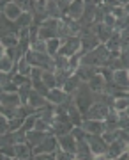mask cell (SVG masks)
Returning a JSON list of instances; mask_svg holds the SVG:
<instances>
[{
	"mask_svg": "<svg viewBox=\"0 0 129 160\" xmlns=\"http://www.w3.org/2000/svg\"><path fill=\"white\" fill-rule=\"evenodd\" d=\"M73 102L78 105V109L81 110L83 114L89 110V107L95 102L94 100V91L90 89L89 82H81V84L78 86V89L73 92Z\"/></svg>",
	"mask_w": 129,
	"mask_h": 160,
	"instance_id": "cell-1",
	"label": "cell"
},
{
	"mask_svg": "<svg viewBox=\"0 0 129 160\" xmlns=\"http://www.w3.org/2000/svg\"><path fill=\"white\" fill-rule=\"evenodd\" d=\"M25 57L28 59V62L32 64V66H37L41 69H51V71H55V62H53V57L48 55V53H43V52H35V50H30L27 52V55Z\"/></svg>",
	"mask_w": 129,
	"mask_h": 160,
	"instance_id": "cell-2",
	"label": "cell"
},
{
	"mask_svg": "<svg viewBox=\"0 0 129 160\" xmlns=\"http://www.w3.org/2000/svg\"><path fill=\"white\" fill-rule=\"evenodd\" d=\"M87 141H89L90 151L94 155V158H103L108 153V142L103 139V135H92L87 133Z\"/></svg>",
	"mask_w": 129,
	"mask_h": 160,
	"instance_id": "cell-3",
	"label": "cell"
},
{
	"mask_svg": "<svg viewBox=\"0 0 129 160\" xmlns=\"http://www.w3.org/2000/svg\"><path fill=\"white\" fill-rule=\"evenodd\" d=\"M58 53L66 55V57H71L74 53H81V38L80 36H69L66 39H62Z\"/></svg>",
	"mask_w": 129,
	"mask_h": 160,
	"instance_id": "cell-4",
	"label": "cell"
},
{
	"mask_svg": "<svg viewBox=\"0 0 129 160\" xmlns=\"http://www.w3.org/2000/svg\"><path fill=\"white\" fill-rule=\"evenodd\" d=\"M110 110H112V107H110V105H106V103H103V102H94L89 107V110L83 114V118L103 121L108 116V112H110Z\"/></svg>",
	"mask_w": 129,
	"mask_h": 160,
	"instance_id": "cell-5",
	"label": "cell"
},
{
	"mask_svg": "<svg viewBox=\"0 0 129 160\" xmlns=\"http://www.w3.org/2000/svg\"><path fill=\"white\" fill-rule=\"evenodd\" d=\"M57 146H58L57 135H53V133L50 132V133L43 139V142H39L37 146L32 148V157H34V155H39V153H55Z\"/></svg>",
	"mask_w": 129,
	"mask_h": 160,
	"instance_id": "cell-6",
	"label": "cell"
},
{
	"mask_svg": "<svg viewBox=\"0 0 129 160\" xmlns=\"http://www.w3.org/2000/svg\"><path fill=\"white\" fill-rule=\"evenodd\" d=\"M81 128H83L85 133H92V135H103L104 132V123L99 119H89V118H83L81 121Z\"/></svg>",
	"mask_w": 129,
	"mask_h": 160,
	"instance_id": "cell-7",
	"label": "cell"
},
{
	"mask_svg": "<svg viewBox=\"0 0 129 160\" xmlns=\"http://www.w3.org/2000/svg\"><path fill=\"white\" fill-rule=\"evenodd\" d=\"M27 103L35 110V112H37V110H43L44 107H48V105H50V102L46 100L44 94H41V92L34 91V89H32V91H30V94H28Z\"/></svg>",
	"mask_w": 129,
	"mask_h": 160,
	"instance_id": "cell-8",
	"label": "cell"
},
{
	"mask_svg": "<svg viewBox=\"0 0 129 160\" xmlns=\"http://www.w3.org/2000/svg\"><path fill=\"white\" fill-rule=\"evenodd\" d=\"M57 142H58V148H62L64 151H69V153L76 155V137L73 133H64V135H58L57 137Z\"/></svg>",
	"mask_w": 129,
	"mask_h": 160,
	"instance_id": "cell-9",
	"label": "cell"
},
{
	"mask_svg": "<svg viewBox=\"0 0 129 160\" xmlns=\"http://www.w3.org/2000/svg\"><path fill=\"white\" fill-rule=\"evenodd\" d=\"M69 98H71V94H67L62 87H51L50 91H48V94H46V100L51 105H60V103H64Z\"/></svg>",
	"mask_w": 129,
	"mask_h": 160,
	"instance_id": "cell-10",
	"label": "cell"
},
{
	"mask_svg": "<svg viewBox=\"0 0 129 160\" xmlns=\"http://www.w3.org/2000/svg\"><path fill=\"white\" fill-rule=\"evenodd\" d=\"M83 11H85V0H73L64 14L71 20H80L83 16Z\"/></svg>",
	"mask_w": 129,
	"mask_h": 160,
	"instance_id": "cell-11",
	"label": "cell"
},
{
	"mask_svg": "<svg viewBox=\"0 0 129 160\" xmlns=\"http://www.w3.org/2000/svg\"><path fill=\"white\" fill-rule=\"evenodd\" d=\"M87 158H94V155L90 151L89 141H87V137L76 139V160H87Z\"/></svg>",
	"mask_w": 129,
	"mask_h": 160,
	"instance_id": "cell-12",
	"label": "cell"
},
{
	"mask_svg": "<svg viewBox=\"0 0 129 160\" xmlns=\"http://www.w3.org/2000/svg\"><path fill=\"white\" fill-rule=\"evenodd\" d=\"M112 82L120 89H127L129 91V73L127 69H115L112 77Z\"/></svg>",
	"mask_w": 129,
	"mask_h": 160,
	"instance_id": "cell-13",
	"label": "cell"
},
{
	"mask_svg": "<svg viewBox=\"0 0 129 160\" xmlns=\"http://www.w3.org/2000/svg\"><path fill=\"white\" fill-rule=\"evenodd\" d=\"M0 103H2L4 107L14 109V107H20V105H21V98H20L18 92H2L0 91Z\"/></svg>",
	"mask_w": 129,
	"mask_h": 160,
	"instance_id": "cell-14",
	"label": "cell"
},
{
	"mask_svg": "<svg viewBox=\"0 0 129 160\" xmlns=\"http://www.w3.org/2000/svg\"><path fill=\"white\" fill-rule=\"evenodd\" d=\"M80 38H81V53L94 50L97 45H101V41H99L97 34H90L89 32V34H81Z\"/></svg>",
	"mask_w": 129,
	"mask_h": 160,
	"instance_id": "cell-15",
	"label": "cell"
},
{
	"mask_svg": "<svg viewBox=\"0 0 129 160\" xmlns=\"http://www.w3.org/2000/svg\"><path fill=\"white\" fill-rule=\"evenodd\" d=\"M74 73L80 77V80H81V82H89V80L92 78L95 73H99V68H97V66H87V64H80L78 69H76Z\"/></svg>",
	"mask_w": 129,
	"mask_h": 160,
	"instance_id": "cell-16",
	"label": "cell"
},
{
	"mask_svg": "<svg viewBox=\"0 0 129 160\" xmlns=\"http://www.w3.org/2000/svg\"><path fill=\"white\" fill-rule=\"evenodd\" d=\"M14 25H16V29H28L30 25H34V12L32 11H23L20 16H18V20L14 22Z\"/></svg>",
	"mask_w": 129,
	"mask_h": 160,
	"instance_id": "cell-17",
	"label": "cell"
},
{
	"mask_svg": "<svg viewBox=\"0 0 129 160\" xmlns=\"http://www.w3.org/2000/svg\"><path fill=\"white\" fill-rule=\"evenodd\" d=\"M67 116H69V119H71V123H73L74 126H80L81 125V121H83V112L78 109V105H76L74 102L69 103Z\"/></svg>",
	"mask_w": 129,
	"mask_h": 160,
	"instance_id": "cell-18",
	"label": "cell"
},
{
	"mask_svg": "<svg viewBox=\"0 0 129 160\" xmlns=\"http://www.w3.org/2000/svg\"><path fill=\"white\" fill-rule=\"evenodd\" d=\"M50 132H41V130H35V128H32V130L27 132V142L34 148V146H37L39 142H43V139L48 135Z\"/></svg>",
	"mask_w": 129,
	"mask_h": 160,
	"instance_id": "cell-19",
	"label": "cell"
},
{
	"mask_svg": "<svg viewBox=\"0 0 129 160\" xmlns=\"http://www.w3.org/2000/svg\"><path fill=\"white\" fill-rule=\"evenodd\" d=\"M14 151H16V158L20 160L32 158V146L28 142H16L14 144Z\"/></svg>",
	"mask_w": 129,
	"mask_h": 160,
	"instance_id": "cell-20",
	"label": "cell"
},
{
	"mask_svg": "<svg viewBox=\"0 0 129 160\" xmlns=\"http://www.w3.org/2000/svg\"><path fill=\"white\" fill-rule=\"evenodd\" d=\"M46 14H48V18H57V20H60V18L64 16V11L60 9V6H58L57 0H48V2H46Z\"/></svg>",
	"mask_w": 129,
	"mask_h": 160,
	"instance_id": "cell-21",
	"label": "cell"
},
{
	"mask_svg": "<svg viewBox=\"0 0 129 160\" xmlns=\"http://www.w3.org/2000/svg\"><path fill=\"white\" fill-rule=\"evenodd\" d=\"M104 45H106V48L110 50V53H120V45H122L120 32H118V30H115V32H113V36L106 41V43H104Z\"/></svg>",
	"mask_w": 129,
	"mask_h": 160,
	"instance_id": "cell-22",
	"label": "cell"
},
{
	"mask_svg": "<svg viewBox=\"0 0 129 160\" xmlns=\"http://www.w3.org/2000/svg\"><path fill=\"white\" fill-rule=\"evenodd\" d=\"M89 86L94 92H101V91H104V87H106V78H104L101 73H95L94 77L89 80Z\"/></svg>",
	"mask_w": 129,
	"mask_h": 160,
	"instance_id": "cell-23",
	"label": "cell"
},
{
	"mask_svg": "<svg viewBox=\"0 0 129 160\" xmlns=\"http://www.w3.org/2000/svg\"><path fill=\"white\" fill-rule=\"evenodd\" d=\"M21 12H23V11L16 6V4H14V2H9V4L6 6V9L2 11V14H4V16H6L9 22H16L18 16H20Z\"/></svg>",
	"mask_w": 129,
	"mask_h": 160,
	"instance_id": "cell-24",
	"label": "cell"
},
{
	"mask_svg": "<svg viewBox=\"0 0 129 160\" xmlns=\"http://www.w3.org/2000/svg\"><path fill=\"white\" fill-rule=\"evenodd\" d=\"M80 84H81V80H80V77L76 73H73L71 75V77H69L67 80H66V82H64V86H62V89H64V91L67 92V94H71V96H73V92L76 91V89H78V86Z\"/></svg>",
	"mask_w": 129,
	"mask_h": 160,
	"instance_id": "cell-25",
	"label": "cell"
},
{
	"mask_svg": "<svg viewBox=\"0 0 129 160\" xmlns=\"http://www.w3.org/2000/svg\"><path fill=\"white\" fill-rule=\"evenodd\" d=\"M0 71H6V73L14 75L16 73V61H12L9 55L0 57Z\"/></svg>",
	"mask_w": 129,
	"mask_h": 160,
	"instance_id": "cell-26",
	"label": "cell"
},
{
	"mask_svg": "<svg viewBox=\"0 0 129 160\" xmlns=\"http://www.w3.org/2000/svg\"><path fill=\"white\" fill-rule=\"evenodd\" d=\"M32 68H34V66L28 62L27 57H21V59H18L16 61V73H20V75H25V77L30 78V71H32Z\"/></svg>",
	"mask_w": 129,
	"mask_h": 160,
	"instance_id": "cell-27",
	"label": "cell"
},
{
	"mask_svg": "<svg viewBox=\"0 0 129 160\" xmlns=\"http://www.w3.org/2000/svg\"><path fill=\"white\" fill-rule=\"evenodd\" d=\"M0 41H2V45L6 46V48H14V46L18 45V41H20V36H18V32L11 30V32H7L6 36H2Z\"/></svg>",
	"mask_w": 129,
	"mask_h": 160,
	"instance_id": "cell-28",
	"label": "cell"
},
{
	"mask_svg": "<svg viewBox=\"0 0 129 160\" xmlns=\"http://www.w3.org/2000/svg\"><path fill=\"white\" fill-rule=\"evenodd\" d=\"M60 45H62V39L60 38H53V39H48L46 41V53L51 55V57H55L58 50H60Z\"/></svg>",
	"mask_w": 129,
	"mask_h": 160,
	"instance_id": "cell-29",
	"label": "cell"
},
{
	"mask_svg": "<svg viewBox=\"0 0 129 160\" xmlns=\"http://www.w3.org/2000/svg\"><path fill=\"white\" fill-rule=\"evenodd\" d=\"M113 32H115V29L106 27L104 23H99V27H97V38H99V41H101V43H106V41L113 36Z\"/></svg>",
	"mask_w": 129,
	"mask_h": 160,
	"instance_id": "cell-30",
	"label": "cell"
},
{
	"mask_svg": "<svg viewBox=\"0 0 129 160\" xmlns=\"http://www.w3.org/2000/svg\"><path fill=\"white\" fill-rule=\"evenodd\" d=\"M43 82H44L46 86L50 87H57V77H55V71H51V69H43Z\"/></svg>",
	"mask_w": 129,
	"mask_h": 160,
	"instance_id": "cell-31",
	"label": "cell"
},
{
	"mask_svg": "<svg viewBox=\"0 0 129 160\" xmlns=\"http://www.w3.org/2000/svg\"><path fill=\"white\" fill-rule=\"evenodd\" d=\"M53 62H55V69H69V57L62 55V53H57L53 57Z\"/></svg>",
	"mask_w": 129,
	"mask_h": 160,
	"instance_id": "cell-32",
	"label": "cell"
},
{
	"mask_svg": "<svg viewBox=\"0 0 129 160\" xmlns=\"http://www.w3.org/2000/svg\"><path fill=\"white\" fill-rule=\"evenodd\" d=\"M127 107H129V96H118V98H115L112 109H115L117 112H124Z\"/></svg>",
	"mask_w": 129,
	"mask_h": 160,
	"instance_id": "cell-33",
	"label": "cell"
},
{
	"mask_svg": "<svg viewBox=\"0 0 129 160\" xmlns=\"http://www.w3.org/2000/svg\"><path fill=\"white\" fill-rule=\"evenodd\" d=\"M0 158H16L14 144H6V146H0Z\"/></svg>",
	"mask_w": 129,
	"mask_h": 160,
	"instance_id": "cell-34",
	"label": "cell"
},
{
	"mask_svg": "<svg viewBox=\"0 0 129 160\" xmlns=\"http://www.w3.org/2000/svg\"><path fill=\"white\" fill-rule=\"evenodd\" d=\"M32 82V89L37 92H41V94H48V91H50V87L46 86L44 82H43V78H35V80H30Z\"/></svg>",
	"mask_w": 129,
	"mask_h": 160,
	"instance_id": "cell-35",
	"label": "cell"
},
{
	"mask_svg": "<svg viewBox=\"0 0 129 160\" xmlns=\"http://www.w3.org/2000/svg\"><path fill=\"white\" fill-rule=\"evenodd\" d=\"M30 91H32V82H27V84H23V86L18 87V94L21 98V103H27Z\"/></svg>",
	"mask_w": 129,
	"mask_h": 160,
	"instance_id": "cell-36",
	"label": "cell"
},
{
	"mask_svg": "<svg viewBox=\"0 0 129 160\" xmlns=\"http://www.w3.org/2000/svg\"><path fill=\"white\" fill-rule=\"evenodd\" d=\"M46 2L48 0H34L32 2V12H35V14H46Z\"/></svg>",
	"mask_w": 129,
	"mask_h": 160,
	"instance_id": "cell-37",
	"label": "cell"
},
{
	"mask_svg": "<svg viewBox=\"0 0 129 160\" xmlns=\"http://www.w3.org/2000/svg\"><path fill=\"white\" fill-rule=\"evenodd\" d=\"M23 125V119L21 118H9V123H7V128L9 132H14V130H20Z\"/></svg>",
	"mask_w": 129,
	"mask_h": 160,
	"instance_id": "cell-38",
	"label": "cell"
},
{
	"mask_svg": "<svg viewBox=\"0 0 129 160\" xmlns=\"http://www.w3.org/2000/svg\"><path fill=\"white\" fill-rule=\"evenodd\" d=\"M120 114V119H118V128H122L124 132L129 133V116L126 112H118Z\"/></svg>",
	"mask_w": 129,
	"mask_h": 160,
	"instance_id": "cell-39",
	"label": "cell"
},
{
	"mask_svg": "<svg viewBox=\"0 0 129 160\" xmlns=\"http://www.w3.org/2000/svg\"><path fill=\"white\" fill-rule=\"evenodd\" d=\"M34 128H35V130H41V132H50V130H51V125H50V123H46L44 119H41L39 116H37Z\"/></svg>",
	"mask_w": 129,
	"mask_h": 160,
	"instance_id": "cell-40",
	"label": "cell"
},
{
	"mask_svg": "<svg viewBox=\"0 0 129 160\" xmlns=\"http://www.w3.org/2000/svg\"><path fill=\"white\" fill-rule=\"evenodd\" d=\"M21 11H32V0H11Z\"/></svg>",
	"mask_w": 129,
	"mask_h": 160,
	"instance_id": "cell-41",
	"label": "cell"
},
{
	"mask_svg": "<svg viewBox=\"0 0 129 160\" xmlns=\"http://www.w3.org/2000/svg\"><path fill=\"white\" fill-rule=\"evenodd\" d=\"M11 82H14L18 87L20 86H23V84H27V82H30V78L28 77H25V75H20V73H14L12 75V78H11Z\"/></svg>",
	"mask_w": 129,
	"mask_h": 160,
	"instance_id": "cell-42",
	"label": "cell"
},
{
	"mask_svg": "<svg viewBox=\"0 0 129 160\" xmlns=\"http://www.w3.org/2000/svg\"><path fill=\"white\" fill-rule=\"evenodd\" d=\"M115 22H117V18L113 16L112 12H106L104 18H103V23H104L106 27H112V29H115Z\"/></svg>",
	"mask_w": 129,
	"mask_h": 160,
	"instance_id": "cell-43",
	"label": "cell"
},
{
	"mask_svg": "<svg viewBox=\"0 0 129 160\" xmlns=\"http://www.w3.org/2000/svg\"><path fill=\"white\" fill-rule=\"evenodd\" d=\"M7 123H9V118H7L6 114H2V112H0V133H6V132H9Z\"/></svg>",
	"mask_w": 129,
	"mask_h": 160,
	"instance_id": "cell-44",
	"label": "cell"
},
{
	"mask_svg": "<svg viewBox=\"0 0 129 160\" xmlns=\"http://www.w3.org/2000/svg\"><path fill=\"white\" fill-rule=\"evenodd\" d=\"M12 78V75L11 73H6V71H0V89L6 86V84H9Z\"/></svg>",
	"mask_w": 129,
	"mask_h": 160,
	"instance_id": "cell-45",
	"label": "cell"
},
{
	"mask_svg": "<svg viewBox=\"0 0 129 160\" xmlns=\"http://www.w3.org/2000/svg\"><path fill=\"white\" fill-rule=\"evenodd\" d=\"M112 14H113L115 18H122V16H126L127 12H126L124 6H117V7H113V9H112Z\"/></svg>",
	"mask_w": 129,
	"mask_h": 160,
	"instance_id": "cell-46",
	"label": "cell"
},
{
	"mask_svg": "<svg viewBox=\"0 0 129 160\" xmlns=\"http://www.w3.org/2000/svg\"><path fill=\"white\" fill-rule=\"evenodd\" d=\"M120 55L129 59V39H124L122 45H120Z\"/></svg>",
	"mask_w": 129,
	"mask_h": 160,
	"instance_id": "cell-47",
	"label": "cell"
},
{
	"mask_svg": "<svg viewBox=\"0 0 129 160\" xmlns=\"http://www.w3.org/2000/svg\"><path fill=\"white\" fill-rule=\"evenodd\" d=\"M32 158H35V160H55V153H39V155H34Z\"/></svg>",
	"mask_w": 129,
	"mask_h": 160,
	"instance_id": "cell-48",
	"label": "cell"
},
{
	"mask_svg": "<svg viewBox=\"0 0 129 160\" xmlns=\"http://www.w3.org/2000/svg\"><path fill=\"white\" fill-rule=\"evenodd\" d=\"M57 2H58V6H60V9H62V11L66 12V9L69 7V4H71L73 0H57Z\"/></svg>",
	"mask_w": 129,
	"mask_h": 160,
	"instance_id": "cell-49",
	"label": "cell"
},
{
	"mask_svg": "<svg viewBox=\"0 0 129 160\" xmlns=\"http://www.w3.org/2000/svg\"><path fill=\"white\" fill-rule=\"evenodd\" d=\"M9 2H11V0H0V12L6 9V6L9 4Z\"/></svg>",
	"mask_w": 129,
	"mask_h": 160,
	"instance_id": "cell-50",
	"label": "cell"
},
{
	"mask_svg": "<svg viewBox=\"0 0 129 160\" xmlns=\"http://www.w3.org/2000/svg\"><path fill=\"white\" fill-rule=\"evenodd\" d=\"M6 50H7V48L2 45V41H0V57H4V55H6Z\"/></svg>",
	"mask_w": 129,
	"mask_h": 160,
	"instance_id": "cell-51",
	"label": "cell"
},
{
	"mask_svg": "<svg viewBox=\"0 0 129 160\" xmlns=\"http://www.w3.org/2000/svg\"><path fill=\"white\" fill-rule=\"evenodd\" d=\"M124 9H126V12H129V2L127 4H124Z\"/></svg>",
	"mask_w": 129,
	"mask_h": 160,
	"instance_id": "cell-52",
	"label": "cell"
},
{
	"mask_svg": "<svg viewBox=\"0 0 129 160\" xmlns=\"http://www.w3.org/2000/svg\"><path fill=\"white\" fill-rule=\"evenodd\" d=\"M94 2H95V4H101L103 0H94Z\"/></svg>",
	"mask_w": 129,
	"mask_h": 160,
	"instance_id": "cell-53",
	"label": "cell"
},
{
	"mask_svg": "<svg viewBox=\"0 0 129 160\" xmlns=\"http://www.w3.org/2000/svg\"><path fill=\"white\" fill-rule=\"evenodd\" d=\"M127 73H129V69H127Z\"/></svg>",
	"mask_w": 129,
	"mask_h": 160,
	"instance_id": "cell-54",
	"label": "cell"
}]
</instances>
